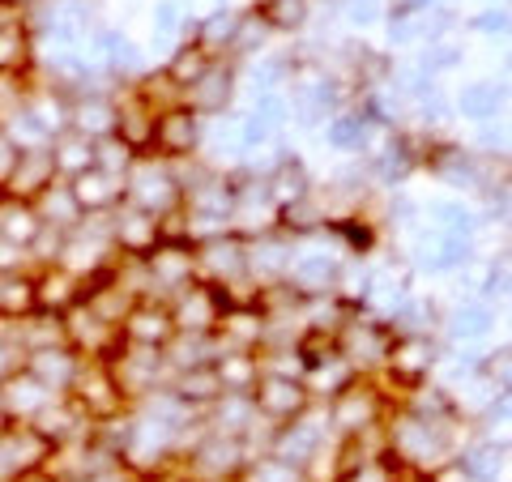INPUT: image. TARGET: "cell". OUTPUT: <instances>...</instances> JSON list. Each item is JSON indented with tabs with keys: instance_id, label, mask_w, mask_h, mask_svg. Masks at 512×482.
<instances>
[{
	"instance_id": "d4e9b609",
	"label": "cell",
	"mask_w": 512,
	"mask_h": 482,
	"mask_svg": "<svg viewBox=\"0 0 512 482\" xmlns=\"http://www.w3.org/2000/svg\"><path fill=\"white\" fill-rule=\"evenodd\" d=\"M210 64H214V56L205 52V47H201L197 39H192V43H184L180 52L171 56V64L163 69V77L171 82V90H188V86H197V82H201Z\"/></svg>"
},
{
	"instance_id": "7a4b0ae2",
	"label": "cell",
	"mask_w": 512,
	"mask_h": 482,
	"mask_svg": "<svg viewBox=\"0 0 512 482\" xmlns=\"http://www.w3.org/2000/svg\"><path fill=\"white\" fill-rule=\"evenodd\" d=\"M248 397H252L256 414H265V419H274V423H291L308 410V384L295 376H282V372H261L248 389Z\"/></svg>"
},
{
	"instance_id": "836d02e7",
	"label": "cell",
	"mask_w": 512,
	"mask_h": 482,
	"mask_svg": "<svg viewBox=\"0 0 512 482\" xmlns=\"http://www.w3.org/2000/svg\"><path fill=\"white\" fill-rule=\"evenodd\" d=\"M431 222H436V231H453V235H474L478 227L470 205H461V201H436L431 205Z\"/></svg>"
},
{
	"instance_id": "9c48e42d",
	"label": "cell",
	"mask_w": 512,
	"mask_h": 482,
	"mask_svg": "<svg viewBox=\"0 0 512 482\" xmlns=\"http://www.w3.org/2000/svg\"><path fill=\"white\" fill-rule=\"evenodd\" d=\"M22 367H26V372H35L52 393H69L73 380L82 376V355H77L69 342H60V346L30 350V355L22 359Z\"/></svg>"
},
{
	"instance_id": "d590c367",
	"label": "cell",
	"mask_w": 512,
	"mask_h": 482,
	"mask_svg": "<svg viewBox=\"0 0 512 482\" xmlns=\"http://www.w3.org/2000/svg\"><path fill=\"white\" fill-rule=\"evenodd\" d=\"M470 30L474 35H483V39H512V9L491 0L487 9H478L470 18Z\"/></svg>"
},
{
	"instance_id": "277c9868",
	"label": "cell",
	"mask_w": 512,
	"mask_h": 482,
	"mask_svg": "<svg viewBox=\"0 0 512 482\" xmlns=\"http://www.w3.org/2000/svg\"><path fill=\"white\" fill-rule=\"evenodd\" d=\"M120 337L128 346H146V350H163L175 337V316L167 303H158L150 295H137L128 316L120 320Z\"/></svg>"
},
{
	"instance_id": "7402d4cb",
	"label": "cell",
	"mask_w": 512,
	"mask_h": 482,
	"mask_svg": "<svg viewBox=\"0 0 512 482\" xmlns=\"http://www.w3.org/2000/svg\"><path fill=\"white\" fill-rule=\"evenodd\" d=\"M504 103H508V90H504L500 82H470V86H461V94H457L453 107H457L466 120L491 124V120L504 111Z\"/></svg>"
},
{
	"instance_id": "5b68a950",
	"label": "cell",
	"mask_w": 512,
	"mask_h": 482,
	"mask_svg": "<svg viewBox=\"0 0 512 482\" xmlns=\"http://www.w3.org/2000/svg\"><path fill=\"white\" fill-rule=\"evenodd\" d=\"M205 128H201V116L192 111L188 103H175V107H163L154 116V150L163 158H184L201 146Z\"/></svg>"
},
{
	"instance_id": "d6a6232c",
	"label": "cell",
	"mask_w": 512,
	"mask_h": 482,
	"mask_svg": "<svg viewBox=\"0 0 512 482\" xmlns=\"http://www.w3.org/2000/svg\"><path fill=\"white\" fill-rule=\"evenodd\" d=\"M372 171L380 175L384 184H397V180H406V175L414 171V154H410V146H406V141H389V146H384V150L376 154Z\"/></svg>"
},
{
	"instance_id": "ab89813d",
	"label": "cell",
	"mask_w": 512,
	"mask_h": 482,
	"mask_svg": "<svg viewBox=\"0 0 512 482\" xmlns=\"http://www.w3.org/2000/svg\"><path fill=\"white\" fill-rule=\"evenodd\" d=\"M342 13L350 26L372 30L376 22H384V0H342Z\"/></svg>"
},
{
	"instance_id": "cb8c5ba5",
	"label": "cell",
	"mask_w": 512,
	"mask_h": 482,
	"mask_svg": "<svg viewBox=\"0 0 512 482\" xmlns=\"http://www.w3.org/2000/svg\"><path fill=\"white\" fill-rule=\"evenodd\" d=\"M393 444H397V453H406L410 461H427L440 448V431H436V423L419 419V414H406V419L393 427Z\"/></svg>"
},
{
	"instance_id": "e0dca14e",
	"label": "cell",
	"mask_w": 512,
	"mask_h": 482,
	"mask_svg": "<svg viewBox=\"0 0 512 482\" xmlns=\"http://www.w3.org/2000/svg\"><path fill=\"white\" fill-rule=\"evenodd\" d=\"M171 393L180 397V401H188L192 410H210L227 389H222V380H218V372H214V363H201V367H184V372H175Z\"/></svg>"
},
{
	"instance_id": "f35d334b",
	"label": "cell",
	"mask_w": 512,
	"mask_h": 482,
	"mask_svg": "<svg viewBox=\"0 0 512 482\" xmlns=\"http://www.w3.org/2000/svg\"><path fill=\"white\" fill-rule=\"evenodd\" d=\"M483 380L491 384V389H500V393H512V346H500V350H491V355L483 359Z\"/></svg>"
},
{
	"instance_id": "d6986e66",
	"label": "cell",
	"mask_w": 512,
	"mask_h": 482,
	"mask_svg": "<svg viewBox=\"0 0 512 482\" xmlns=\"http://www.w3.org/2000/svg\"><path fill=\"white\" fill-rule=\"evenodd\" d=\"M231 90H235V73L222 69V64H210L201 82L188 86L184 94H188V107L197 111V116H201V111H205V116H218V111L231 103Z\"/></svg>"
},
{
	"instance_id": "7bdbcfd3",
	"label": "cell",
	"mask_w": 512,
	"mask_h": 482,
	"mask_svg": "<svg viewBox=\"0 0 512 482\" xmlns=\"http://www.w3.org/2000/svg\"><path fill=\"white\" fill-rule=\"evenodd\" d=\"M338 235H346L350 248H367V244H372V231H367L363 222H359V227H355V222H338Z\"/></svg>"
},
{
	"instance_id": "7c38bea8",
	"label": "cell",
	"mask_w": 512,
	"mask_h": 482,
	"mask_svg": "<svg viewBox=\"0 0 512 482\" xmlns=\"http://www.w3.org/2000/svg\"><path fill=\"white\" fill-rule=\"evenodd\" d=\"M431 363H436V346H431L423 333H406L402 342H389V355H384V367L406 384L423 380Z\"/></svg>"
},
{
	"instance_id": "f1b7e54d",
	"label": "cell",
	"mask_w": 512,
	"mask_h": 482,
	"mask_svg": "<svg viewBox=\"0 0 512 482\" xmlns=\"http://www.w3.org/2000/svg\"><path fill=\"white\" fill-rule=\"evenodd\" d=\"M214 372H218L227 393H248L256 384V376H261V367H256L252 350H227L222 359H214Z\"/></svg>"
},
{
	"instance_id": "5bb4252c",
	"label": "cell",
	"mask_w": 512,
	"mask_h": 482,
	"mask_svg": "<svg viewBox=\"0 0 512 482\" xmlns=\"http://www.w3.org/2000/svg\"><path fill=\"white\" fill-rule=\"evenodd\" d=\"M329 111H338V86H333L329 77H303L291 94V116L312 128L325 120Z\"/></svg>"
},
{
	"instance_id": "b9f144b4",
	"label": "cell",
	"mask_w": 512,
	"mask_h": 482,
	"mask_svg": "<svg viewBox=\"0 0 512 482\" xmlns=\"http://www.w3.org/2000/svg\"><path fill=\"white\" fill-rule=\"evenodd\" d=\"M18 158H22V150H18V141H13L5 128H0V192L9 188V180H13V171H18Z\"/></svg>"
},
{
	"instance_id": "ffe728a7",
	"label": "cell",
	"mask_w": 512,
	"mask_h": 482,
	"mask_svg": "<svg viewBox=\"0 0 512 482\" xmlns=\"http://www.w3.org/2000/svg\"><path fill=\"white\" fill-rule=\"evenodd\" d=\"M286 265H291V244L278 235H256V244H244V269L252 273H261L265 282H274V278H286Z\"/></svg>"
},
{
	"instance_id": "603a6c76",
	"label": "cell",
	"mask_w": 512,
	"mask_h": 482,
	"mask_svg": "<svg viewBox=\"0 0 512 482\" xmlns=\"http://www.w3.org/2000/svg\"><path fill=\"white\" fill-rule=\"evenodd\" d=\"M389 355V342H384V329L363 320V325H350L346 329V342H342V359L350 367H372V363H384Z\"/></svg>"
},
{
	"instance_id": "52a82bcc",
	"label": "cell",
	"mask_w": 512,
	"mask_h": 482,
	"mask_svg": "<svg viewBox=\"0 0 512 482\" xmlns=\"http://www.w3.org/2000/svg\"><path fill=\"white\" fill-rule=\"evenodd\" d=\"M197 248V273H205V282H235V278H244V235H214V239H201V244H192Z\"/></svg>"
},
{
	"instance_id": "6da1fadb",
	"label": "cell",
	"mask_w": 512,
	"mask_h": 482,
	"mask_svg": "<svg viewBox=\"0 0 512 482\" xmlns=\"http://www.w3.org/2000/svg\"><path fill=\"white\" fill-rule=\"evenodd\" d=\"M124 201L141 205V210H150L158 218H171L180 214L184 205V188H180V175H175V167L167 163H154V158H137L133 167H128L124 175Z\"/></svg>"
},
{
	"instance_id": "e575fe53",
	"label": "cell",
	"mask_w": 512,
	"mask_h": 482,
	"mask_svg": "<svg viewBox=\"0 0 512 482\" xmlns=\"http://www.w3.org/2000/svg\"><path fill=\"white\" fill-rule=\"evenodd\" d=\"M308 0H265L261 5V18L269 22V30H295L308 22Z\"/></svg>"
},
{
	"instance_id": "484cf974",
	"label": "cell",
	"mask_w": 512,
	"mask_h": 482,
	"mask_svg": "<svg viewBox=\"0 0 512 482\" xmlns=\"http://www.w3.org/2000/svg\"><path fill=\"white\" fill-rule=\"evenodd\" d=\"M444 329H448V337H457V342H483L495 329V316L487 303H457V308L448 312Z\"/></svg>"
},
{
	"instance_id": "3957f363",
	"label": "cell",
	"mask_w": 512,
	"mask_h": 482,
	"mask_svg": "<svg viewBox=\"0 0 512 482\" xmlns=\"http://www.w3.org/2000/svg\"><path fill=\"white\" fill-rule=\"evenodd\" d=\"M107 227H111V244L128 256H150L158 248V239H163V218L141 210L133 201H120L116 210L107 214Z\"/></svg>"
},
{
	"instance_id": "4dcf8cb0",
	"label": "cell",
	"mask_w": 512,
	"mask_h": 482,
	"mask_svg": "<svg viewBox=\"0 0 512 482\" xmlns=\"http://www.w3.org/2000/svg\"><path fill=\"white\" fill-rule=\"evenodd\" d=\"M461 470H466V478H474V482L500 478V470H504L500 444H470L466 453H461Z\"/></svg>"
},
{
	"instance_id": "8fae6325",
	"label": "cell",
	"mask_w": 512,
	"mask_h": 482,
	"mask_svg": "<svg viewBox=\"0 0 512 482\" xmlns=\"http://www.w3.org/2000/svg\"><path fill=\"white\" fill-rule=\"evenodd\" d=\"M338 278H342V269L325 252H299L286 265V286H295L299 295H320L329 286H338Z\"/></svg>"
},
{
	"instance_id": "9a60e30c",
	"label": "cell",
	"mask_w": 512,
	"mask_h": 482,
	"mask_svg": "<svg viewBox=\"0 0 512 482\" xmlns=\"http://www.w3.org/2000/svg\"><path fill=\"white\" fill-rule=\"evenodd\" d=\"M35 214H39L43 227H56V231H73L77 222L86 218L82 205H77V197H73V188L64 180H52L39 192V197H35Z\"/></svg>"
},
{
	"instance_id": "30bf717a",
	"label": "cell",
	"mask_w": 512,
	"mask_h": 482,
	"mask_svg": "<svg viewBox=\"0 0 512 482\" xmlns=\"http://www.w3.org/2000/svg\"><path fill=\"white\" fill-rule=\"evenodd\" d=\"M64 184L73 188L82 214H111L124 201V180L120 175H111V171H103V167H90V171L73 175V180H64Z\"/></svg>"
},
{
	"instance_id": "8d00e7d4",
	"label": "cell",
	"mask_w": 512,
	"mask_h": 482,
	"mask_svg": "<svg viewBox=\"0 0 512 482\" xmlns=\"http://www.w3.org/2000/svg\"><path fill=\"white\" fill-rule=\"evenodd\" d=\"M457 64H461V47L436 39V43L423 47V56H419V64H414V69L427 73V77H440V73H448V69H457Z\"/></svg>"
},
{
	"instance_id": "1f68e13d",
	"label": "cell",
	"mask_w": 512,
	"mask_h": 482,
	"mask_svg": "<svg viewBox=\"0 0 512 482\" xmlns=\"http://www.w3.org/2000/svg\"><path fill=\"white\" fill-rule=\"evenodd\" d=\"M150 26H154L158 39H180L188 30V5H184V0H154Z\"/></svg>"
},
{
	"instance_id": "60d3db41",
	"label": "cell",
	"mask_w": 512,
	"mask_h": 482,
	"mask_svg": "<svg viewBox=\"0 0 512 482\" xmlns=\"http://www.w3.org/2000/svg\"><path fill=\"white\" fill-rule=\"evenodd\" d=\"M252 482H299V465H291V461H282V457L269 453L265 461L252 465Z\"/></svg>"
},
{
	"instance_id": "83f0119b",
	"label": "cell",
	"mask_w": 512,
	"mask_h": 482,
	"mask_svg": "<svg viewBox=\"0 0 512 482\" xmlns=\"http://www.w3.org/2000/svg\"><path fill=\"white\" fill-rule=\"evenodd\" d=\"M367 128H372V120L359 116V111H333V120L325 128L329 146L342 150V154H359L367 150Z\"/></svg>"
},
{
	"instance_id": "74e56055",
	"label": "cell",
	"mask_w": 512,
	"mask_h": 482,
	"mask_svg": "<svg viewBox=\"0 0 512 482\" xmlns=\"http://www.w3.org/2000/svg\"><path fill=\"white\" fill-rule=\"evenodd\" d=\"M436 171H440V180L457 184V188H474L478 184V163L470 154H461V150H448L444 158H436Z\"/></svg>"
},
{
	"instance_id": "2e32d148",
	"label": "cell",
	"mask_w": 512,
	"mask_h": 482,
	"mask_svg": "<svg viewBox=\"0 0 512 482\" xmlns=\"http://www.w3.org/2000/svg\"><path fill=\"white\" fill-rule=\"evenodd\" d=\"M39 214H35V201L26 197H13V192H0V239L9 244H22L30 252V239L39 235Z\"/></svg>"
},
{
	"instance_id": "44dd1931",
	"label": "cell",
	"mask_w": 512,
	"mask_h": 482,
	"mask_svg": "<svg viewBox=\"0 0 512 482\" xmlns=\"http://www.w3.org/2000/svg\"><path fill=\"white\" fill-rule=\"evenodd\" d=\"M308 188H312V175L299 158H282V163H274V171H265V192L274 205H295L308 197Z\"/></svg>"
},
{
	"instance_id": "ee69618b",
	"label": "cell",
	"mask_w": 512,
	"mask_h": 482,
	"mask_svg": "<svg viewBox=\"0 0 512 482\" xmlns=\"http://www.w3.org/2000/svg\"><path fill=\"white\" fill-rule=\"evenodd\" d=\"M355 482H389V478H384L380 470H359V474H355Z\"/></svg>"
},
{
	"instance_id": "4316f807",
	"label": "cell",
	"mask_w": 512,
	"mask_h": 482,
	"mask_svg": "<svg viewBox=\"0 0 512 482\" xmlns=\"http://www.w3.org/2000/svg\"><path fill=\"white\" fill-rule=\"evenodd\" d=\"M376 419V393L372 389H359V384H346L342 397L333 401V423L355 431V427H367Z\"/></svg>"
},
{
	"instance_id": "4fadbf2b",
	"label": "cell",
	"mask_w": 512,
	"mask_h": 482,
	"mask_svg": "<svg viewBox=\"0 0 512 482\" xmlns=\"http://www.w3.org/2000/svg\"><path fill=\"white\" fill-rule=\"evenodd\" d=\"M320 440H325V427H320L316 419H308V410H303L299 419H291V423L278 431L274 457L291 461V465H308V461L320 453Z\"/></svg>"
},
{
	"instance_id": "f546056e",
	"label": "cell",
	"mask_w": 512,
	"mask_h": 482,
	"mask_svg": "<svg viewBox=\"0 0 512 482\" xmlns=\"http://www.w3.org/2000/svg\"><path fill=\"white\" fill-rule=\"evenodd\" d=\"M239 18H244L239 9H218V13H210V18L197 26V43H201L210 56L218 52V47H227V52H231V39H235V30H239Z\"/></svg>"
},
{
	"instance_id": "ba28073f",
	"label": "cell",
	"mask_w": 512,
	"mask_h": 482,
	"mask_svg": "<svg viewBox=\"0 0 512 482\" xmlns=\"http://www.w3.org/2000/svg\"><path fill=\"white\" fill-rule=\"evenodd\" d=\"M414 265L427 273H453L461 265H470L474 256V235H453V231H431L414 244Z\"/></svg>"
},
{
	"instance_id": "8992f818",
	"label": "cell",
	"mask_w": 512,
	"mask_h": 482,
	"mask_svg": "<svg viewBox=\"0 0 512 482\" xmlns=\"http://www.w3.org/2000/svg\"><path fill=\"white\" fill-rule=\"evenodd\" d=\"M52 397H56V393L47 389V384H43L35 372H26L22 363L13 367L5 380H0V410L9 414V423H30Z\"/></svg>"
},
{
	"instance_id": "ac0fdd59",
	"label": "cell",
	"mask_w": 512,
	"mask_h": 482,
	"mask_svg": "<svg viewBox=\"0 0 512 482\" xmlns=\"http://www.w3.org/2000/svg\"><path fill=\"white\" fill-rule=\"evenodd\" d=\"M47 154H52V167L60 180H73V175H82L94 167V141L73 133V128H64V133L52 137V146H47Z\"/></svg>"
}]
</instances>
